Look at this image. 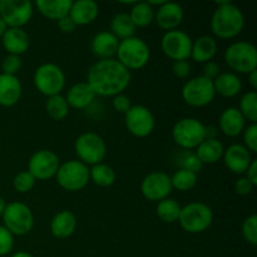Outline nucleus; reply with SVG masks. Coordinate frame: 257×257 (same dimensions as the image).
Masks as SVG:
<instances>
[{
	"mask_svg": "<svg viewBox=\"0 0 257 257\" xmlns=\"http://www.w3.org/2000/svg\"><path fill=\"white\" fill-rule=\"evenodd\" d=\"M243 146L247 148L250 152H257V123H250L247 127L243 130Z\"/></svg>",
	"mask_w": 257,
	"mask_h": 257,
	"instance_id": "nucleus-41",
	"label": "nucleus"
},
{
	"mask_svg": "<svg viewBox=\"0 0 257 257\" xmlns=\"http://www.w3.org/2000/svg\"><path fill=\"white\" fill-rule=\"evenodd\" d=\"M99 15V7L94 0H77L72 2L69 10L70 19L77 27L92 24Z\"/></svg>",
	"mask_w": 257,
	"mask_h": 257,
	"instance_id": "nucleus-21",
	"label": "nucleus"
},
{
	"mask_svg": "<svg viewBox=\"0 0 257 257\" xmlns=\"http://www.w3.org/2000/svg\"><path fill=\"white\" fill-rule=\"evenodd\" d=\"M65 99L69 107L85 109L95 100V93L87 82H78L68 89Z\"/></svg>",
	"mask_w": 257,
	"mask_h": 257,
	"instance_id": "nucleus-24",
	"label": "nucleus"
},
{
	"mask_svg": "<svg viewBox=\"0 0 257 257\" xmlns=\"http://www.w3.org/2000/svg\"><path fill=\"white\" fill-rule=\"evenodd\" d=\"M55 177L63 190L77 192L83 190L89 182V167L80 161H67L59 166Z\"/></svg>",
	"mask_w": 257,
	"mask_h": 257,
	"instance_id": "nucleus-10",
	"label": "nucleus"
},
{
	"mask_svg": "<svg viewBox=\"0 0 257 257\" xmlns=\"http://www.w3.org/2000/svg\"><path fill=\"white\" fill-rule=\"evenodd\" d=\"M238 110L246 120L250 123H257V93L255 90L246 92L241 97Z\"/></svg>",
	"mask_w": 257,
	"mask_h": 257,
	"instance_id": "nucleus-36",
	"label": "nucleus"
},
{
	"mask_svg": "<svg viewBox=\"0 0 257 257\" xmlns=\"http://www.w3.org/2000/svg\"><path fill=\"white\" fill-rule=\"evenodd\" d=\"M220 131L227 137H237L246 128V119L237 107H228L222 110L218 118Z\"/></svg>",
	"mask_w": 257,
	"mask_h": 257,
	"instance_id": "nucleus-20",
	"label": "nucleus"
},
{
	"mask_svg": "<svg viewBox=\"0 0 257 257\" xmlns=\"http://www.w3.org/2000/svg\"><path fill=\"white\" fill-rule=\"evenodd\" d=\"M35 178L30 175L28 171H22V172L17 173L13 180V187L17 192L19 193H27L33 190L35 185Z\"/></svg>",
	"mask_w": 257,
	"mask_h": 257,
	"instance_id": "nucleus-38",
	"label": "nucleus"
},
{
	"mask_svg": "<svg viewBox=\"0 0 257 257\" xmlns=\"http://www.w3.org/2000/svg\"><path fill=\"white\" fill-rule=\"evenodd\" d=\"M241 232H242L243 238L247 241L250 245H257V216L251 215L243 221L242 227H241Z\"/></svg>",
	"mask_w": 257,
	"mask_h": 257,
	"instance_id": "nucleus-39",
	"label": "nucleus"
},
{
	"mask_svg": "<svg viewBox=\"0 0 257 257\" xmlns=\"http://www.w3.org/2000/svg\"><path fill=\"white\" fill-rule=\"evenodd\" d=\"M3 226L13 236H25L34 226V215L29 206L23 202L7 203L2 215Z\"/></svg>",
	"mask_w": 257,
	"mask_h": 257,
	"instance_id": "nucleus-7",
	"label": "nucleus"
},
{
	"mask_svg": "<svg viewBox=\"0 0 257 257\" xmlns=\"http://www.w3.org/2000/svg\"><path fill=\"white\" fill-rule=\"evenodd\" d=\"M60 162L57 153L50 150H39L30 157L28 172L38 181H47L54 177Z\"/></svg>",
	"mask_w": 257,
	"mask_h": 257,
	"instance_id": "nucleus-15",
	"label": "nucleus"
},
{
	"mask_svg": "<svg viewBox=\"0 0 257 257\" xmlns=\"http://www.w3.org/2000/svg\"><path fill=\"white\" fill-rule=\"evenodd\" d=\"M173 161H175V165L177 166L178 170L190 171V172L193 173H198L203 167V165L201 163V161L198 160V157L193 151L181 150L176 155Z\"/></svg>",
	"mask_w": 257,
	"mask_h": 257,
	"instance_id": "nucleus-35",
	"label": "nucleus"
},
{
	"mask_svg": "<svg viewBox=\"0 0 257 257\" xmlns=\"http://www.w3.org/2000/svg\"><path fill=\"white\" fill-rule=\"evenodd\" d=\"M7 29H8L7 24H5L4 20H3L2 18H0V39H2V38H3V35H4V33L7 32Z\"/></svg>",
	"mask_w": 257,
	"mask_h": 257,
	"instance_id": "nucleus-52",
	"label": "nucleus"
},
{
	"mask_svg": "<svg viewBox=\"0 0 257 257\" xmlns=\"http://www.w3.org/2000/svg\"><path fill=\"white\" fill-rule=\"evenodd\" d=\"M172 73L177 78H181V79H186V78H188L191 74L190 62H188V60H178V62H173Z\"/></svg>",
	"mask_w": 257,
	"mask_h": 257,
	"instance_id": "nucleus-44",
	"label": "nucleus"
},
{
	"mask_svg": "<svg viewBox=\"0 0 257 257\" xmlns=\"http://www.w3.org/2000/svg\"><path fill=\"white\" fill-rule=\"evenodd\" d=\"M192 42L190 35L183 30H170L161 39V49L166 57L175 62L187 60L191 57Z\"/></svg>",
	"mask_w": 257,
	"mask_h": 257,
	"instance_id": "nucleus-13",
	"label": "nucleus"
},
{
	"mask_svg": "<svg viewBox=\"0 0 257 257\" xmlns=\"http://www.w3.org/2000/svg\"><path fill=\"white\" fill-rule=\"evenodd\" d=\"M117 60L128 70H140L148 64L151 58L150 45L140 37H131L119 40Z\"/></svg>",
	"mask_w": 257,
	"mask_h": 257,
	"instance_id": "nucleus-3",
	"label": "nucleus"
},
{
	"mask_svg": "<svg viewBox=\"0 0 257 257\" xmlns=\"http://www.w3.org/2000/svg\"><path fill=\"white\" fill-rule=\"evenodd\" d=\"M248 83H250L251 88H252V90L257 89V69L252 70L251 73H248Z\"/></svg>",
	"mask_w": 257,
	"mask_h": 257,
	"instance_id": "nucleus-49",
	"label": "nucleus"
},
{
	"mask_svg": "<svg viewBox=\"0 0 257 257\" xmlns=\"http://www.w3.org/2000/svg\"><path fill=\"white\" fill-rule=\"evenodd\" d=\"M218 45L217 40L210 35H202L192 42L191 57L196 63H207L215 58L217 54Z\"/></svg>",
	"mask_w": 257,
	"mask_h": 257,
	"instance_id": "nucleus-27",
	"label": "nucleus"
},
{
	"mask_svg": "<svg viewBox=\"0 0 257 257\" xmlns=\"http://www.w3.org/2000/svg\"><path fill=\"white\" fill-rule=\"evenodd\" d=\"M119 39L109 30H102L93 37L90 42V50L99 60L112 59L117 54Z\"/></svg>",
	"mask_w": 257,
	"mask_h": 257,
	"instance_id": "nucleus-19",
	"label": "nucleus"
},
{
	"mask_svg": "<svg viewBox=\"0 0 257 257\" xmlns=\"http://www.w3.org/2000/svg\"><path fill=\"white\" fill-rule=\"evenodd\" d=\"M216 94L225 98H233L242 90V80L233 72H221L213 79Z\"/></svg>",
	"mask_w": 257,
	"mask_h": 257,
	"instance_id": "nucleus-26",
	"label": "nucleus"
},
{
	"mask_svg": "<svg viewBox=\"0 0 257 257\" xmlns=\"http://www.w3.org/2000/svg\"><path fill=\"white\" fill-rule=\"evenodd\" d=\"M131 72L115 58L98 60L89 68L87 74V83L95 95L100 97L113 98L122 94L131 84Z\"/></svg>",
	"mask_w": 257,
	"mask_h": 257,
	"instance_id": "nucleus-1",
	"label": "nucleus"
},
{
	"mask_svg": "<svg viewBox=\"0 0 257 257\" xmlns=\"http://www.w3.org/2000/svg\"><path fill=\"white\" fill-rule=\"evenodd\" d=\"M22 68V58L19 55L8 54L2 62V70L3 74L8 75H17Z\"/></svg>",
	"mask_w": 257,
	"mask_h": 257,
	"instance_id": "nucleus-40",
	"label": "nucleus"
},
{
	"mask_svg": "<svg viewBox=\"0 0 257 257\" xmlns=\"http://www.w3.org/2000/svg\"><path fill=\"white\" fill-rule=\"evenodd\" d=\"M38 12L49 20H58L69 15L72 0H37Z\"/></svg>",
	"mask_w": 257,
	"mask_h": 257,
	"instance_id": "nucleus-28",
	"label": "nucleus"
},
{
	"mask_svg": "<svg viewBox=\"0 0 257 257\" xmlns=\"http://www.w3.org/2000/svg\"><path fill=\"white\" fill-rule=\"evenodd\" d=\"M112 105H113V109L125 114V113L130 110V108L132 107V103H131L130 97L122 93V94H118L112 98Z\"/></svg>",
	"mask_w": 257,
	"mask_h": 257,
	"instance_id": "nucleus-43",
	"label": "nucleus"
},
{
	"mask_svg": "<svg viewBox=\"0 0 257 257\" xmlns=\"http://www.w3.org/2000/svg\"><path fill=\"white\" fill-rule=\"evenodd\" d=\"M77 217L72 211H60L50 221V232L57 238H68L75 232Z\"/></svg>",
	"mask_w": 257,
	"mask_h": 257,
	"instance_id": "nucleus-25",
	"label": "nucleus"
},
{
	"mask_svg": "<svg viewBox=\"0 0 257 257\" xmlns=\"http://www.w3.org/2000/svg\"><path fill=\"white\" fill-rule=\"evenodd\" d=\"M172 138L182 150H196L206 140V125L197 118H182L173 125Z\"/></svg>",
	"mask_w": 257,
	"mask_h": 257,
	"instance_id": "nucleus-6",
	"label": "nucleus"
},
{
	"mask_svg": "<svg viewBox=\"0 0 257 257\" xmlns=\"http://www.w3.org/2000/svg\"><path fill=\"white\" fill-rule=\"evenodd\" d=\"M181 95L186 104L191 105V107H206V105L211 104L216 97L213 80L207 79L203 75L191 78L183 84Z\"/></svg>",
	"mask_w": 257,
	"mask_h": 257,
	"instance_id": "nucleus-9",
	"label": "nucleus"
},
{
	"mask_svg": "<svg viewBox=\"0 0 257 257\" xmlns=\"http://www.w3.org/2000/svg\"><path fill=\"white\" fill-rule=\"evenodd\" d=\"M12 257H34L32 253L27 252V251H18V252L13 253Z\"/></svg>",
	"mask_w": 257,
	"mask_h": 257,
	"instance_id": "nucleus-51",
	"label": "nucleus"
},
{
	"mask_svg": "<svg viewBox=\"0 0 257 257\" xmlns=\"http://www.w3.org/2000/svg\"><path fill=\"white\" fill-rule=\"evenodd\" d=\"M181 205L173 198H165L157 203V216L166 223H175L180 218Z\"/></svg>",
	"mask_w": 257,
	"mask_h": 257,
	"instance_id": "nucleus-33",
	"label": "nucleus"
},
{
	"mask_svg": "<svg viewBox=\"0 0 257 257\" xmlns=\"http://www.w3.org/2000/svg\"><path fill=\"white\" fill-rule=\"evenodd\" d=\"M109 32L120 40L135 37L136 27L132 20H131L130 14L128 13H118V14H115L110 20Z\"/></svg>",
	"mask_w": 257,
	"mask_h": 257,
	"instance_id": "nucleus-31",
	"label": "nucleus"
},
{
	"mask_svg": "<svg viewBox=\"0 0 257 257\" xmlns=\"http://www.w3.org/2000/svg\"><path fill=\"white\" fill-rule=\"evenodd\" d=\"M211 30L220 39H232L241 34L245 27L242 10L231 2H221L211 17Z\"/></svg>",
	"mask_w": 257,
	"mask_h": 257,
	"instance_id": "nucleus-2",
	"label": "nucleus"
},
{
	"mask_svg": "<svg viewBox=\"0 0 257 257\" xmlns=\"http://www.w3.org/2000/svg\"><path fill=\"white\" fill-rule=\"evenodd\" d=\"M223 152H225V147L220 140L206 138L196 148L195 153L202 165H213V163H217L218 161L222 160Z\"/></svg>",
	"mask_w": 257,
	"mask_h": 257,
	"instance_id": "nucleus-29",
	"label": "nucleus"
},
{
	"mask_svg": "<svg viewBox=\"0 0 257 257\" xmlns=\"http://www.w3.org/2000/svg\"><path fill=\"white\" fill-rule=\"evenodd\" d=\"M171 182H172V188H176L181 192H187L197 185V173L178 170L171 177Z\"/></svg>",
	"mask_w": 257,
	"mask_h": 257,
	"instance_id": "nucleus-37",
	"label": "nucleus"
},
{
	"mask_svg": "<svg viewBox=\"0 0 257 257\" xmlns=\"http://www.w3.org/2000/svg\"><path fill=\"white\" fill-rule=\"evenodd\" d=\"M89 178L99 187H110L117 180L115 171L105 163H98L89 168Z\"/></svg>",
	"mask_w": 257,
	"mask_h": 257,
	"instance_id": "nucleus-32",
	"label": "nucleus"
},
{
	"mask_svg": "<svg viewBox=\"0 0 257 257\" xmlns=\"http://www.w3.org/2000/svg\"><path fill=\"white\" fill-rule=\"evenodd\" d=\"M246 178L252 183L253 186H257V160H252L251 165L248 166L246 171Z\"/></svg>",
	"mask_w": 257,
	"mask_h": 257,
	"instance_id": "nucleus-48",
	"label": "nucleus"
},
{
	"mask_svg": "<svg viewBox=\"0 0 257 257\" xmlns=\"http://www.w3.org/2000/svg\"><path fill=\"white\" fill-rule=\"evenodd\" d=\"M225 63L236 74H248L257 69V49L250 42H233L225 50Z\"/></svg>",
	"mask_w": 257,
	"mask_h": 257,
	"instance_id": "nucleus-4",
	"label": "nucleus"
},
{
	"mask_svg": "<svg viewBox=\"0 0 257 257\" xmlns=\"http://www.w3.org/2000/svg\"><path fill=\"white\" fill-rule=\"evenodd\" d=\"M172 190L171 176L162 171L148 173L141 182V192L143 197L152 202H157V201L160 202L165 198H168Z\"/></svg>",
	"mask_w": 257,
	"mask_h": 257,
	"instance_id": "nucleus-16",
	"label": "nucleus"
},
{
	"mask_svg": "<svg viewBox=\"0 0 257 257\" xmlns=\"http://www.w3.org/2000/svg\"><path fill=\"white\" fill-rule=\"evenodd\" d=\"M225 166L235 175H243L252 162L251 152L240 143H233L225 150L222 157Z\"/></svg>",
	"mask_w": 257,
	"mask_h": 257,
	"instance_id": "nucleus-17",
	"label": "nucleus"
},
{
	"mask_svg": "<svg viewBox=\"0 0 257 257\" xmlns=\"http://www.w3.org/2000/svg\"><path fill=\"white\" fill-rule=\"evenodd\" d=\"M127 131L138 138L148 137L156 128V118L150 108L146 105H132L124 114Z\"/></svg>",
	"mask_w": 257,
	"mask_h": 257,
	"instance_id": "nucleus-14",
	"label": "nucleus"
},
{
	"mask_svg": "<svg viewBox=\"0 0 257 257\" xmlns=\"http://www.w3.org/2000/svg\"><path fill=\"white\" fill-rule=\"evenodd\" d=\"M75 155L84 165L94 166L102 163L107 156V145L99 135L94 132L82 133L75 140Z\"/></svg>",
	"mask_w": 257,
	"mask_h": 257,
	"instance_id": "nucleus-11",
	"label": "nucleus"
},
{
	"mask_svg": "<svg viewBox=\"0 0 257 257\" xmlns=\"http://www.w3.org/2000/svg\"><path fill=\"white\" fill-rule=\"evenodd\" d=\"M69 108L67 99L62 94L48 97L47 102H45V110H47L48 115L54 120L64 119L69 114Z\"/></svg>",
	"mask_w": 257,
	"mask_h": 257,
	"instance_id": "nucleus-34",
	"label": "nucleus"
},
{
	"mask_svg": "<svg viewBox=\"0 0 257 257\" xmlns=\"http://www.w3.org/2000/svg\"><path fill=\"white\" fill-rule=\"evenodd\" d=\"M180 226L188 233H202L213 222V211L203 202H191L181 208Z\"/></svg>",
	"mask_w": 257,
	"mask_h": 257,
	"instance_id": "nucleus-5",
	"label": "nucleus"
},
{
	"mask_svg": "<svg viewBox=\"0 0 257 257\" xmlns=\"http://www.w3.org/2000/svg\"><path fill=\"white\" fill-rule=\"evenodd\" d=\"M2 44L8 54L20 57V54L29 49L30 38L23 28H8L2 38Z\"/></svg>",
	"mask_w": 257,
	"mask_h": 257,
	"instance_id": "nucleus-22",
	"label": "nucleus"
},
{
	"mask_svg": "<svg viewBox=\"0 0 257 257\" xmlns=\"http://www.w3.org/2000/svg\"><path fill=\"white\" fill-rule=\"evenodd\" d=\"M57 23H58V28L60 29V32L65 33V34H70V33L74 32L75 28H77V25H75L74 22L70 19L69 15L65 18H63V19L58 20Z\"/></svg>",
	"mask_w": 257,
	"mask_h": 257,
	"instance_id": "nucleus-47",
	"label": "nucleus"
},
{
	"mask_svg": "<svg viewBox=\"0 0 257 257\" xmlns=\"http://www.w3.org/2000/svg\"><path fill=\"white\" fill-rule=\"evenodd\" d=\"M217 128L213 125H206V138H217Z\"/></svg>",
	"mask_w": 257,
	"mask_h": 257,
	"instance_id": "nucleus-50",
	"label": "nucleus"
},
{
	"mask_svg": "<svg viewBox=\"0 0 257 257\" xmlns=\"http://www.w3.org/2000/svg\"><path fill=\"white\" fill-rule=\"evenodd\" d=\"M5 206H7V202H5L4 198H3L2 196H0V216H2L3 212H4Z\"/></svg>",
	"mask_w": 257,
	"mask_h": 257,
	"instance_id": "nucleus-53",
	"label": "nucleus"
},
{
	"mask_svg": "<svg viewBox=\"0 0 257 257\" xmlns=\"http://www.w3.org/2000/svg\"><path fill=\"white\" fill-rule=\"evenodd\" d=\"M220 73H221L220 65H218L216 62H212V60H211V62H207L203 64L202 75L205 78H207V79L210 80L216 79V77H217Z\"/></svg>",
	"mask_w": 257,
	"mask_h": 257,
	"instance_id": "nucleus-46",
	"label": "nucleus"
},
{
	"mask_svg": "<svg viewBox=\"0 0 257 257\" xmlns=\"http://www.w3.org/2000/svg\"><path fill=\"white\" fill-rule=\"evenodd\" d=\"M22 83L17 75L0 74V105L13 107L22 97Z\"/></svg>",
	"mask_w": 257,
	"mask_h": 257,
	"instance_id": "nucleus-23",
	"label": "nucleus"
},
{
	"mask_svg": "<svg viewBox=\"0 0 257 257\" xmlns=\"http://www.w3.org/2000/svg\"><path fill=\"white\" fill-rule=\"evenodd\" d=\"M34 5L30 0H0V18L8 28H23L30 22Z\"/></svg>",
	"mask_w": 257,
	"mask_h": 257,
	"instance_id": "nucleus-12",
	"label": "nucleus"
},
{
	"mask_svg": "<svg viewBox=\"0 0 257 257\" xmlns=\"http://www.w3.org/2000/svg\"><path fill=\"white\" fill-rule=\"evenodd\" d=\"M255 186L250 182L246 177L238 178L235 182V192L240 196H247L252 192Z\"/></svg>",
	"mask_w": 257,
	"mask_h": 257,
	"instance_id": "nucleus-45",
	"label": "nucleus"
},
{
	"mask_svg": "<svg viewBox=\"0 0 257 257\" xmlns=\"http://www.w3.org/2000/svg\"><path fill=\"white\" fill-rule=\"evenodd\" d=\"M183 17H185L183 8L175 2H165L157 8V12L155 13V20L157 22V25L166 32L177 29L182 23Z\"/></svg>",
	"mask_w": 257,
	"mask_h": 257,
	"instance_id": "nucleus-18",
	"label": "nucleus"
},
{
	"mask_svg": "<svg viewBox=\"0 0 257 257\" xmlns=\"http://www.w3.org/2000/svg\"><path fill=\"white\" fill-rule=\"evenodd\" d=\"M65 80L67 78L64 70L54 63H44L39 65L33 77L37 90L47 97L60 94L65 87Z\"/></svg>",
	"mask_w": 257,
	"mask_h": 257,
	"instance_id": "nucleus-8",
	"label": "nucleus"
},
{
	"mask_svg": "<svg viewBox=\"0 0 257 257\" xmlns=\"http://www.w3.org/2000/svg\"><path fill=\"white\" fill-rule=\"evenodd\" d=\"M14 247V236L3 225H0V257L7 256Z\"/></svg>",
	"mask_w": 257,
	"mask_h": 257,
	"instance_id": "nucleus-42",
	"label": "nucleus"
},
{
	"mask_svg": "<svg viewBox=\"0 0 257 257\" xmlns=\"http://www.w3.org/2000/svg\"><path fill=\"white\" fill-rule=\"evenodd\" d=\"M155 8L150 5V3L138 2L133 4L128 14L136 28H146L155 20Z\"/></svg>",
	"mask_w": 257,
	"mask_h": 257,
	"instance_id": "nucleus-30",
	"label": "nucleus"
}]
</instances>
